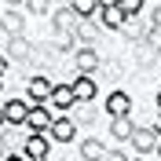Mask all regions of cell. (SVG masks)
I'll list each match as a JSON object with an SVG mask.
<instances>
[{
  "label": "cell",
  "instance_id": "obj_30",
  "mask_svg": "<svg viewBox=\"0 0 161 161\" xmlns=\"http://www.w3.org/2000/svg\"><path fill=\"white\" fill-rule=\"evenodd\" d=\"M0 128H8V121H4V106H0Z\"/></svg>",
  "mask_w": 161,
  "mask_h": 161
},
{
  "label": "cell",
  "instance_id": "obj_11",
  "mask_svg": "<svg viewBox=\"0 0 161 161\" xmlns=\"http://www.w3.org/2000/svg\"><path fill=\"white\" fill-rule=\"evenodd\" d=\"M70 88H73V99H77L80 106L95 103V95H99V84L92 77H84V73H77V80H70Z\"/></svg>",
  "mask_w": 161,
  "mask_h": 161
},
{
  "label": "cell",
  "instance_id": "obj_17",
  "mask_svg": "<svg viewBox=\"0 0 161 161\" xmlns=\"http://www.w3.org/2000/svg\"><path fill=\"white\" fill-rule=\"evenodd\" d=\"M132 132H136V121H132V117H117V121H110V139H114V143H128V139H132Z\"/></svg>",
  "mask_w": 161,
  "mask_h": 161
},
{
  "label": "cell",
  "instance_id": "obj_15",
  "mask_svg": "<svg viewBox=\"0 0 161 161\" xmlns=\"http://www.w3.org/2000/svg\"><path fill=\"white\" fill-rule=\"evenodd\" d=\"M4 55H8V62H30V59H33V44H30L26 37L8 40V51H4Z\"/></svg>",
  "mask_w": 161,
  "mask_h": 161
},
{
  "label": "cell",
  "instance_id": "obj_35",
  "mask_svg": "<svg viewBox=\"0 0 161 161\" xmlns=\"http://www.w3.org/2000/svg\"><path fill=\"white\" fill-rule=\"evenodd\" d=\"M44 161H51V158H44Z\"/></svg>",
  "mask_w": 161,
  "mask_h": 161
},
{
  "label": "cell",
  "instance_id": "obj_5",
  "mask_svg": "<svg viewBox=\"0 0 161 161\" xmlns=\"http://www.w3.org/2000/svg\"><path fill=\"white\" fill-rule=\"evenodd\" d=\"M106 114H110V121H117V117H132V95L125 88H114L110 95H106Z\"/></svg>",
  "mask_w": 161,
  "mask_h": 161
},
{
  "label": "cell",
  "instance_id": "obj_18",
  "mask_svg": "<svg viewBox=\"0 0 161 161\" xmlns=\"http://www.w3.org/2000/svg\"><path fill=\"white\" fill-rule=\"evenodd\" d=\"M70 8H73V15H77L80 22H95L99 19V4H95V0H73Z\"/></svg>",
  "mask_w": 161,
  "mask_h": 161
},
{
  "label": "cell",
  "instance_id": "obj_8",
  "mask_svg": "<svg viewBox=\"0 0 161 161\" xmlns=\"http://www.w3.org/2000/svg\"><path fill=\"white\" fill-rule=\"evenodd\" d=\"M51 88H55V80H48L44 73H37V77H30L26 80V103H48L51 99Z\"/></svg>",
  "mask_w": 161,
  "mask_h": 161
},
{
  "label": "cell",
  "instance_id": "obj_28",
  "mask_svg": "<svg viewBox=\"0 0 161 161\" xmlns=\"http://www.w3.org/2000/svg\"><path fill=\"white\" fill-rule=\"evenodd\" d=\"M4 161H26V158H22V154H8Z\"/></svg>",
  "mask_w": 161,
  "mask_h": 161
},
{
  "label": "cell",
  "instance_id": "obj_33",
  "mask_svg": "<svg viewBox=\"0 0 161 161\" xmlns=\"http://www.w3.org/2000/svg\"><path fill=\"white\" fill-rule=\"evenodd\" d=\"M132 161H147V158H132Z\"/></svg>",
  "mask_w": 161,
  "mask_h": 161
},
{
  "label": "cell",
  "instance_id": "obj_22",
  "mask_svg": "<svg viewBox=\"0 0 161 161\" xmlns=\"http://www.w3.org/2000/svg\"><path fill=\"white\" fill-rule=\"evenodd\" d=\"M99 26H92V22H80V26H77V44H80V40H95V37H99Z\"/></svg>",
  "mask_w": 161,
  "mask_h": 161
},
{
  "label": "cell",
  "instance_id": "obj_2",
  "mask_svg": "<svg viewBox=\"0 0 161 161\" xmlns=\"http://www.w3.org/2000/svg\"><path fill=\"white\" fill-rule=\"evenodd\" d=\"M22 30H26V8H19V4H11L4 15H0V37L8 40H19Z\"/></svg>",
  "mask_w": 161,
  "mask_h": 161
},
{
  "label": "cell",
  "instance_id": "obj_9",
  "mask_svg": "<svg viewBox=\"0 0 161 161\" xmlns=\"http://www.w3.org/2000/svg\"><path fill=\"white\" fill-rule=\"evenodd\" d=\"M154 22L150 19H143V15H128L125 19V26H121V37L132 40V44H143V37H147V30H150Z\"/></svg>",
  "mask_w": 161,
  "mask_h": 161
},
{
  "label": "cell",
  "instance_id": "obj_27",
  "mask_svg": "<svg viewBox=\"0 0 161 161\" xmlns=\"http://www.w3.org/2000/svg\"><path fill=\"white\" fill-rule=\"evenodd\" d=\"M150 128L158 132V139H161V114H158V117H154V125H150Z\"/></svg>",
  "mask_w": 161,
  "mask_h": 161
},
{
  "label": "cell",
  "instance_id": "obj_24",
  "mask_svg": "<svg viewBox=\"0 0 161 161\" xmlns=\"http://www.w3.org/2000/svg\"><path fill=\"white\" fill-rule=\"evenodd\" d=\"M26 11H33V15H48V4H44V0H37V4H26Z\"/></svg>",
  "mask_w": 161,
  "mask_h": 161
},
{
  "label": "cell",
  "instance_id": "obj_12",
  "mask_svg": "<svg viewBox=\"0 0 161 161\" xmlns=\"http://www.w3.org/2000/svg\"><path fill=\"white\" fill-rule=\"evenodd\" d=\"M30 117V103L26 99H8L4 103V121H8V128H22Z\"/></svg>",
  "mask_w": 161,
  "mask_h": 161
},
{
  "label": "cell",
  "instance_id": "obj_26",
  "mask_svg": "<svg viewBox=\"0 0 161 161\" xmlns=\"http://www.w3.org/2000/svg\"><path fill=\"white\" fill-rule=\"evenodd\" d=\"M8 66H11V62H8V55L0 51V80H4V73H8Z\"/></svg>",
  "mask_w": 161,
  "mask_h": 161
},
{
  "label": "cell",
  "instance_id": "obj_14",
  "mask_svg": "<svg viewBox=\"0 0 161 161\" xmlns=\"http://www.w3.org/2000/svg\"><path fill=\"white\" fill-rule=\"evenodd\" d=\"M51 143H73L77 139V125H73V117H66V114H62V117H55V125H51Z\"/></svg>",
  "mask_w": 161,
  "mask_h": 161
},
{
  "label": "cell",
  "instance_id": "obj_19",
  "mask_svg": "<svg viewBox=\"0 0 161 161\" xmlns=\"http://www.w3.org/2000/svg\"><path fill=\"white\" fill-rule=\"evenodd\" d=\"M73 110H77V114H73V125H77V128H80V125L88 128V125H95V121H99V110H95L92 103H88V106H80V103H77Z\"/></svg>",
  "mask_w": 161,
  "mask_h": 161
},
{
  "label": "cell",
  "instance_id": "obj_7",
  "mask_svg": "<svg viewBox=\"0 0 161 161\" xmlns=\"http://www.w3.org/2000/svg\"><path fill=\"white\" fill-rule=\"evenodd\" d=\"M99 66H103V59H99V51L92 48V44H84V48H77V51H73V70H77V73L92 77Z\"/></svg>",
  "mask_w": 161,
  "mask_h": 161
},
{
  "label": "cell",
  "instance_id": "obj_31",
  "mask_svg": "<svg viewBox=\"0 0 161 161\" xmlns=\"http://www.w3.org/2000/svg\"><path fill=\"white\" fill-rule=\"evenodd\" d=\"M4 158H8V154H4V143H0V161H4Z\"/></svg>",
  "mask_w": 161,
  "mask_h": 161
},
{
  "label": "cell",
  "instance_id": "obj_21",
  "mask_svg": "<svg viewBox=\"0 0 161 161\" xmlns=\"http://www.w3.org/2000/svg\"><path fill=\"white\" fill-rule=\"evenodd\" d=\"M136 62H139V66H154V62H158V55H154L147 44H136Z\"/></svg>",
  "mask_w": 161,
  "mask_h": 161
},
{
  "label": "cell",
  "instance_id": "obj_10",
  "mask_svg": "<svg viewBox=\"0 0 161 161\" xmlns=\"http://www.w3.org/2000/svg\"><path fill=\"white\" fill-rule=\"evenodd\" d=\"M51 110H73L77 106V99H73V88L70 80H55V88H51V99H48Z\"/></svg>",
  "mask_w": 161,
  "mask_h": 161
},
{
  "label": "cell",
  "instance_id": "obj_1",
  "mask_svg": "<svg viewBox=\"0 0 161 161\" xmlns=\"http://www.w3.org/2000/svg\"><path fill=\"white\" fill-rule=\"evenodd\" d=\"M22 158H26V161L51 158V136H48V132H30V136L22 139Z\"/></svg>",
  "mask_w": 161,
  "mask_h": 161
},
{
  "label": "cell",
  "instance_id": "obj_4",
  "mask_svg": "<svg viewBox=\"0 0 161 161\" xmlns=\"http://www.w3.org/2000/svg\"><path fill=\"white\" fill-rule=\"evenodd\" d=\"M158 143H161V139H158V132H154L150 125H136V132H132L128 147L143 158V154H154V150H158Z\"/></svg>",
  "mask_w": 161,
  "mask_h": 161
},
{
  "label": "cell",
  "instance_id": "obj_20",
  "mask_svg": "<svg viewBox=\"0 0 161 161\" xmlns=\"http://www.w3.org/2000/svg\"><path fill=\"white\" fill-rule=\"evenodd\" d=\"M143 44H147L154 55H161V26H150V30H147V37H143Z\"/></svg>",
  "mask_w": 161,
  "mask_h": 161
},
{
  "label": "cell",
  "instance_id": "obj_23",
  "mask_svg": "<svg viewBox=\"0 0 161 161\" xmlns=\"http://www.w3.org/2000/svg\"><path fill=\"white\" fill-rule=\"evenodd\" d=\"M103 161H132V158H128V154H125V150H121V147H110V150H106V158H103Z\"/></svg>",
  "mask_w": 161,
  "mask_h": 161
},
{
  "label": "cell",
  "instance_id": "obj_25",
  "mask_svg": "<svg viewBox=\"0 0 161 161\" xmlns=\"http://www.w3.org/2000/svg\"><path fill=\"white\" fill-rule=\"evenodd\" d=\"M150 22H154V26H161V4H154V8H150Z\"/></svg>",
  "mask_w": 161,
  "mask_h": 161
},
{
  "label": "cell",
  "instance_id": "obj_16",
  "mask_svg": "<svg viewBox=\"0 0 161 161\" xmlns=\"http://www.w3.org/2000/svg\"><path fill=\"white\" fill-rule=\"evenodd\" d=\"M106 139H80V158L84 161H103L106 158Z\"/></svg>",
  "mask_w": 161,
  "mask_h": 161
},
{
  "label": "cell",
  "instance_id": "obj_6",
  "mask_svg": "<svg viewBox=\"0 0 161 161\" xmlns=\"http://www.w3.org/2000/svg\"><path fill=\"white\" fill-rule=\"evenodd\" d=\"M51 125H55V114H51V106H48V103H37V106L30 103L26 128H30V132H51Z\"/></svg>",
  "mask_w": 161,
  "mask_h": 161
},
{
  "label": "cell",
  "instance_id": "obj_29",
  "mask_svg": "<svg viewBox=\"0 0 161 161\" xmlns=\"http://www.w3.org/2000/svg\"><path fill=\"white\" fill-rule=\"evenodd\" d=\"M154 103H158V114H161V88H158V95H154Z\"/></svg>",
  "mask_w": 161,
  "mask_h": 161
},
{
  "label": "cell",
  "instance_id": "obj_34",
  "mask_svg": "<svg viewBox=\"0 0 161 161\" xmlns=\"http://www.w3.org/2000/svg\"><path fill=\"white\" fill-rule=\"evenodd\" d=\"M0 92H4V80H0Z\"/></svg>",
  "mask_w": 161,
  "mask_h": 161
},
{
  "label": "cell",
  "instance_id": "obj_13",
  "mask_svg": "<svg viewBox=\"0 0 161 161\" xmlns=\"http://www.w3.org/2000/svg\"><path fill=\"white\" fill-rule=\"evenodd\" d=\"M77 26H80V19L73 15L70 4H62V8L51 15V33H77Z\"/></svg>",
  "mask_w": 161,
  "mask_h": 161
},
{
  "label": "cell",
  "instance_id": "obj_3",
  "mask_svg": "<svg viewBox=\"0 0 161 161\" xmlns=\"http://www.w3.org/2000/svg\"><path fill=\"white\" fill-rule=\"evenodd\" d=\"M99 30L103 33H121V26H125V11H121L117 0H110V4H99Z\"/></svg>",
  "mask_w": 161,
  "mask_h": 161
},
{
  "label": "cell",
  "instance_id": "obj_32",
  "mask_svg": "<svg viewBox=\"0 0 161 161\" xmlns=\"http://www.w3.org/2000/svg\"><path fill=\"white\" fill-rule=\"evenodd\" d=\"M154 154H158V158H161V143H158V150H154Z\"/></svg>",
  "mask_w": 161,
  "mask_h": 161
}]
</instances>
